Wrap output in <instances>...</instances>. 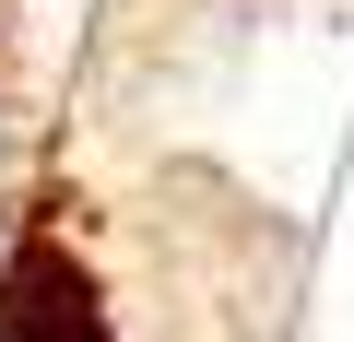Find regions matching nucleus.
Returning <instances> with one entry per match:
<instances>
[{"label": "nucleus", "mask_w": 354, "mask_h": 342, "mask_svg": "<svg viewBox=\"0 0 354 342\" xmlns=\"http://www.w3.org/2000/svg\"><path fill=\"white\" fill-rule=\"evenodd\" d=\"M0 342H106L95 272L59 236H24L12 260H0Z\"/></svg>", "instance_id": "f257e3e1"}, {"label": "nucleus", "mask_w": 354, "mask_h": 342, "mask_svg": "<svg viewBox=\"0 0 354 342\" xmlns=\"http://www.w3.org/2000/svg\"><path fill=\"white\" fill-rule=\"evenodd\" d=\"M0 225H12V130H0Z\"/></svg>", "instance_id": "f03ea898"}]
</instances>
